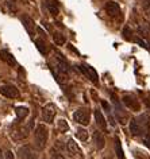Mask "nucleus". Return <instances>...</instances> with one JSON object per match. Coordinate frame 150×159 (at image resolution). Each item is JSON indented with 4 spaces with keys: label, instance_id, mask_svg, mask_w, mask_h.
I'll use <instances>...</instances> for the list:
<instances>
[{
    "label": "nucleus",
    "instance_id": "1",
    "mask_svg": "<svg viewBox=\"0 0 150 159\" xmlns=\"http://www.w3.org/2000/svg\"><path fill=\"white\" fill-rule=\"evenodd\" d=\"M34 139L38 148H45L47 144V139H49V128L45 124H38L34 132Z\"/></svg>",
    "mask_w": 150,
    "mask_h": 159
},
{
    "label": "nucleus",
    "instance_id": "2",
    "mask_svg": "<svg viewBox=\"0 0 150 159\" xmlns=\"http://www.w3.org/2000/svg\"><path fill=\"white\" fill-rule=\"evenodd\" d=\"M73 119H74V121L78 123V124L87 125V124H89L91 113H89V111L87 108H80V109H77L76 112L73 113Z\"/></svg>",
    "mask_w": 150,
    "mask_h": 159
},
{
    "label": "nucleus",
    "instance_id": "3",
    "mask_svg": "<svg viewBox=\"0 0 150 159\" xmlns=\"http://www.w3.org/2000/svg\"><path fill=\"white\" fill-rule=\"evenodd\" d=\"M56 115H57V108L54 104H46L45 107L42 108V117H43V121L46 123H53L54 119H56Z\"/></svg>",
    "mask_w": 150,
    "mask_h": 159
},
{
    "label": "nucleus",
    "instance_id": "4",
    "mask_svg": "<svg viewBox=\"0 0 150 159\" xmlns=\"http://www.w3.org/2000/svg\"><path fill=\"white\" fill-rule=\"evenodd\" d=\"M122 100H123V104L127 107L129 109L134 111V112L141 111V102L138 101V98L135 96H133V94H124Z\"/></svg>",
    "mask_w": 150,
    "mask_h": 159
},
{
    "label": "nucleus",
    "instance_id": "5",
    "mask_svg": "<svg viewBox=\"0 0 150 159\" xmlns=\"http://www.w3.org/2000/svg\"><path fill=\"white\" fill-rule=\"evenodd\" d=\"M0 94L4 97H8V98H16V97H19V90L16 86L4 84L0 86Z\"/></svg>",
    "mask_w": 150,
    "mask_h": 159
},
{
    "label": "nucleus",
    "instance_id": "6",
    "mask_svg": "<svg viewBox=\"0 0 150 159\" xmlns=\"http://www.w3.org/2000/svg\"><path fill=\"white\" fill-rule=\"evenodd\" d=\"M78 69H80L81 73H84V75H87V77H88L95 85L99 84V75H97L96 70H95L93 67H91V66L84 65V63H82V65L78 66Z\"/></svg>",
    "mask_w": 150,
    "mask_h": 159
},
{
    "label": "nucleus",
    "instance_id": "7",
    "mask_svg": "<svg viewBox=\"0 0 150 159\" xmlns=\"http://www.w3.org/2000/svg\"><path fill=\"white\" fill-rule=\"evenodd\" d=\"M105 12L108 14V16H111L114 19L122 18L120 7L116 2H107V4H105Z\"/></svg>",
    "mask_w": 150,
    "mask_h": 159
},
{
    "label": "nucleus",
    "instance_id": "8",
    "mask_svg": "<svg viewBox=\"0 0 150 159\" xmlns=\"http://www.w3.org/2000/svg\"><path fill=\"white\" fill-rule=\"evenodd\" d=\"M66 150H68L70 152V155H73L74 158H82V157H84L81 148L78 147V144L73 140V139H69V140H68V143H66Z\"/></svg>",
    "mask_w": 150,
    "mask_h": 159
},
{
    "label": "nucleus",
    "instance_id": "9",
    "mask_svg": "<svg viewBox=\"0 0 150 159\" xmlns=\"http://www.w3.org/2000/svg\"><path fill=\"white\" fill-rule=\"evenodd\" d=\"M22 23L25 25V29L27 30V33L30 34V37H33L34 38V35H35V23H34V20L31 19L29 15H23L22 16Z\"/></svg>",
    "mask_w": 150,
    "mask_h": 159
},
{
    "label": "nucleus",
    "instance_id": "10",
    "mask_svg": "<svg viewBox=\"0 0 150 159\" xmlns=\"http://www.w3.org/2000/svg\"><path fill=\"white\" fill-rule=\"evenodd\" d=\"M130 132H131L133 136H139L143 132V127H142L141 121L138 119H133L130 121Z\"/></svg>",
    "mask_w": 150,
    "mask_h": 159
},
{
    "label": "nucleus",
    "instance_id": "11",
    "mask_svg": "<svg viewBox=\"0 0 150 159\" xmlns=\"http://www.w3.org/2000/svg\"><path fill=\"white\" fill-rule=\"evenodd\" d=\"M0 59H2L3 62H6L7 65H10V66H16V59H15L14 55L7 50L0 51Z\"/></svg>",
    "mask_w": 150,
    "mask_h": 159
},
{
    "label": "nucleus",
    "instance_id": "12",
    "mask_svg": "<svg viewBox=\"0 0 150 159\" xmlns=\"http://www.w3.org/2000/svg\"><path fill=\"white\" fill-rule=\"evenodd\" d=\"M93 143L96 144L97 150H103L104 146H105V139H104V135L99 131H93Z\"/></svg>",
    "mask_w": 150,
    "mask_h": 159
},
{
    "label": "nucleus",
    "instance_id": "13",
    "mask_svg": "<svg viewBox=\"0 0 150 159\" xmlns=\"http://www.w3.org/2000/svg\"><path fill=\"white\" fill-rule=\"evenodd\" d=\"M95 120H96L99 127H101V128L105 129V127H107V121H105V119L103 116V113H101V111H99V109L95 111Z\"/></svg>",
    "mask_w": 150,
    "mask_h": 159
},
{
    "label": "nucleus",
    "instance_id": "14",
    "mask_svg": "<svg viewBox=\"0 0 150 159\" xmlns=\"http://www.w3.org/2000/svg\"><path fill=\"white\" fill-rule=\"evenodd\" d=\"M35 45H37V49L39 50V53L42 55H47L49 49H47V46H46V43L43 39H35Z\"/></svg>",
    "mask_w": 150,
    "mask_h": 159
},
{
    "label": "nucleus",
    "instance_id": "15",
    "mask_svg": "<svg viewBox=\"0 0 150 159\" xmlns=\"http://www.w3.org/2000/svg\"><path fill=\"white\" fill-rule=\"evenodd\" d=\"M15 113H16L19 120H23L29 115V108H26V107H16L15 108Z\"/></svg>",
    "mask_w": 150,
    "mask_h": 159
},
{
    "label": "nucleus",
    "instance_id": "16",
    "mask_svg": "<svg viewBox=\"0 0 150 159\" xmlns=\"http://www.w3.org/2000/svg\"><path fill=\"white\" fill-rule=\"evenodd\" d=\"M53 41H54L56 45L62 46V45H65L66 43V38H65V35L61 34V33H54L53 34Z\"/></svg>",
    "mask_w": 150,
    "mask_h": 159
},
{
    "label": "nucleus",
    "instance_id": "17",
    "mask_svg": "<svg viewBox=\"0 0 150 159\" xmlns=\"http://www.w3.org/2000/svg\"><path fill=\"white\" fill-rule=\"evenodd\" d=\"M115 154H116L118 159H126L124 154H123V148H122V144H120V140L118 138H115Z\"/></svg>",
    "mask_w": 150,
    "mask_h": 159
},
{
    "label": "nucleus",
    "instance_id": "18",
    "mask_svg": "<svg viewBox=\"0 0 150 159\" xmlns=\"http://www.w3.org/2000/svg\"><path fill=\"white\" fill-rule=\"evenodd\" d=\"M47 10L50 11V14H52L53 16H57V15L60 14V8H58V4L56 2H49L47 3Z\"/></svg>",
    "mask_w": 150,
    "mask_h": 159
},
{
    "label": "nucleus",
    "instance_id": "19",
    "mask_svg": "<svg viewBox=\"0 0 150 159\" xmlns=\"http://www.w3.org/2000/svg\"><path fill=\"white\" fill-rule=\"evenodd\" d=\"M138 31H139V34L143 35V37H149L150 35V25L149 23H142V25L138 27Z\"/></svg>",
    "mask_w": 150,
    "mask_h": 159
},
{
    "label": "nucleus",
    "instance_id": "20",
    "mask_svg": "<svg viewBox=\"0 0 150 159\" xmlns=\"http://www.w3.org/2000/svg\"><path fill=\"white\" fill-rule=\"evenodd\" d=\"M76 136L80 139L81 142H85L87 139H88V131H87L85 128H81L80 127V128L76 129Z\"/></svg>",
    "mask_w": 150,
    "mask_h": 159
},
{
    "label": "nucleus",
    "instance_id": "21",
    "mask_svg": "<svg viewBox=\"0 0 150 159\" xmlns=\"http://www.w3.org/2000/svg\"><path fill=\"white\" fill-rule=\"evenodd\" d=\"M57 125H58V129H60L61 132H68L69 131V125H68V123H66V120H64V119H60Z\"/></svg>",
    "mask_w": 150,
    "mask_h": 159
},
{
    "label": "nucleus",
    "instance_id": "22",
    "mask_svg": "<svg viewBox=\"0 0 150 159\" xmlns=\"http://www.w3.org/2000/svg\"><path fill=\"white\" fill-rule=\"evenodd\" d=\"M131 35H133V31L129 26H126L123 29V38L127 39V41H131Z\"/></svg>",
    "mask_w": 150,
    "mask_h": 159
},
{
    "label": "nucleus",
    "instance_id": "23",
    "mask_svg": "<svg viewBox=\"0 0 150 159\" xmlns=\"http://www.w3.org/2000/svg\"><path fill=\"white\" fill-rule=\"evenodd\" d=\"M143 10L146 15L150 18V0H143Z\"/></svg>",
    "mask_w": 150,
    "mask_h": 159
},
{
    "label": "nucleus",
    "instance_id": "24",
    "mask_svg": "<svg viewBox=\"0 0 150 159\" xmlns=\"http://www.w3.org/2000/svg\"><path fill=\"white\" fill-rule=\"evenodd\" d=\"M143 143H145V146L148 147V148H150V134H148V135H145L143 136Z\"/></svg>",
    "mask_w": 150,
    "mask_h": 159
},
{
    "label": "nucleus",
    "instance_id": "25",
    "mask_svg": "<svg viewBox=\"0 0 150 159\" xmlns=\"http://www.w3.org/2000/svg\"><path fill=\"white\" fill-rule=\"evenodd\" d=\"M101 107H103V108L107 111V112H110V111H111V108H110V105H108L107 101H101Z\"/></svg>",
    "mask_w": 150,
    "mask_h": 159
},
{
    "label": "nucleus",
    "instance_id": "26",
    "mask_svg": "<svg viewBox=\"0 0 150 159\" xmlns=\"http://www.w3.org/2000/svg\"><path fill=\"white\" fill-rule=\"evenodd\" d=\"M6 159H14V154H12V151L8 150L6 152Z\"/></svg>",
    "mask_w": 150,
    "mask_h": 159
},
{
    "label": "nucleus",
    "instance_id": "27",
    "mask_svg": "<svg viewBox=\"0 0 150 159\" xmlns=\"http://www.w3.org/2000/svg\"><path fill=\"white\" fill-rule=\"evenodd\" d=\"M53 159H66V158L64 157V155H61V154H56L53 157Z\"/></svg>",
    "mask_w": 150,
    "mask_h": 159
},
{
    "label": "nucleus",
    "instance_id": "28",
    "mask_svg": "<svg viewBox=\"0 0 150 159\" xmlns=\"http://www.w3.org/2000/svg\"><path fill=\"white\" fill-rule=\"evenodd\" d=\"M0 159H4V158H3V152H2V150H0Z\"/></svg>",
    "mask_w": 150,
    "mask_h": 159
}]
</instances>
